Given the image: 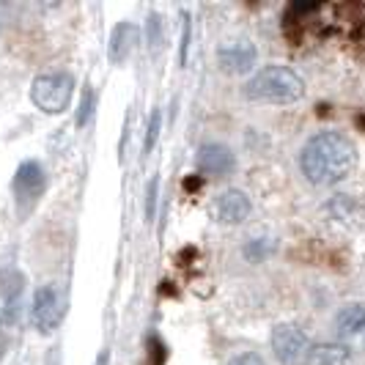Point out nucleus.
Returning a JSON list of instances; mask_svg holds the SVG:
<instances>
[{"instance_id":"nucleus-18","label":"nucleus","mask_w":365,"mask_h":365,"mask_svg":"<svg viewBox=\"0 0 365 365\" xmlns=\"http://www.w3.org/2000/svg\"><path fill=\"white\" fill-rule=\"evenodd\" d=\"M91 102H93V91H86L83 93V102H80V113H77V124L80 127H86V121H88V115H91Z\"/></svg>"},{"instance_id":"nucleus-9","label":"nucleus","mask_w":365,"mask_h":365,"mask_svg":"<svg viewBox=\"0 0 365 365\" xmlns=\"http://www.w3.org/2000/svg\"><path fill=\"white\" fill-rule=\"evenodd\" d=\"M198 170L206 173V176H215V179H222V176H231L237 170V154L222 143H203L198 148Z\"/></svg>"},{"instance_id":"nucleus-5","label":"nucleus","mask_w":365,"mask_h":365,"mask_svg":"<svg viewBox=\"0 0 365 365\" xmlns=\"http://www.w3.org/2000/svg\"><path fill=\"white\" fill-rule=\"evenodd\" d=\"M63 311H66V299H63V292L47 283L36 289L34 294V302H31V322L38 332H53L61 319H63Z\"/></svg>"},{"instance_id":"nucleus-14","label":"nucleus","mask_w":365,"mask_h":365,"mask_svg":"<svg viewBox=\"0 0 365 365\" xmlns=\"http://www.w3.org/2000/svg\"><path fill=\"white\" fill-rule=\"evenodd\" d=\"M354 212H357V203L351 201L349 195H338V198H332L327 203V215L332 220H349L354 217Z\"/></svg>"},{"instance_id":"nucleus-12","label":"nucleus","mask_w":365,"mask_h":365,"mask_svg":"<svg viewBox=\"0 0 365 365\" xmlns=\"http://www.w3.org/2000/svg\"><path fill=\"white\" fill-rule=\"evenodd\" d=\"M305 365H351V351L338 341H327V344H316L308 354Z\"/></svg>"},{"instance_id":"nucleus-3","label":"nucleus","mask_w":365,"mask_h":365,"mask_svg":"<svg viewBox=\"0 0 365 365\" xmlns=\"http://www.w3.org/2000/svg\"><path fill=\"white\" fill-rule=\"evenodd\" d=\"M74 91V80L72 74L66 72H44L38 74L31 86V99L41 113H50L58 115L69 108Z\"/></svg>"},{"instance_id":"nucleus-20","label":"nucleus","mask_w":365,"mask_h":365,"mask_svg":"<svg viewBox=\"0 0 365 365\" xmlns=\"http://www.w3.org/2000/svg\"><path fill=\"white\" fill-rule=\"evenodd\" d=\"M187 50H190V19L184 17V38H182V53H179V61H182V66L187 63Z\"/></svg>"},{"instance_id":"nucleus-6","label":"nucleus","mask_w":365,"mask_h":365,"mask_svg":"<svg viewBox=\"0 0 365 365\" xmlns=\"http://www.w3.org/2000/svg\"><path fill=\"white\" fill-rule=\"evenodd\" d=\"M335 335L349 351H365V302H349L335 313Z\"/></svg>"},{"instance_id":"nucleus-7","label":"nucleus","mask_w":365,"mask_h":365,"mask_svg":"<svg viewBox=\"0 0 365 365\" xmlns=\"http://www.w3.org/2000/svg\"><path fill=\"white\" fill-rule=\"evenodd\" d=\"M217 63L220 69L228 74H247L258 63L256 44L253 41H245V38L225 41L217 50Z\"/></svg>"},{"instance_id":"nucleus-19","label":"nucleus","mask_w":365,"mask_h":365,"mask_svg":"<svg viewBox=\"0 0 365 365\" xmlns=\"http://www.w3.org/2000/svg\"><path fill=\"white\" fill-rule=\"evenodd\" d=\"M228 365H267V363H264V357L258 351H242Z\"/></svg>"},{"instance_id":"nucleus-15","label":"nucleus","mask_w":365,"mask_h":365,"mask_svg":"<svg viewBox=\"0 0 365 365\" xmlns=\"http://www.w3.org/2000/svg\"><path fill=\"white\" fill-rule=\"evenodd\" d=\"M160 129H163V113H160V108H157V110H151V115H148V127H146V143H143V154H151V148L157 146Z\"/></svg>"},{"instance_id":"nucleus-2","label":"nucleus","mask_w":365,"mask_h":365,"mask_svg":"<svg viewBox=\"0 0 365 365\" xmlns=\"http://www.w3.org/2000/svg\"><path fill=\"white\" fill-rule=\"evenodd\" d=\"M308 91L305 80L289 66H267L245 83V96L261 105H294Z\"/></svg>"},{"instance_id":"nucleus-4","label":"nucleus","mask_w":365,"mask_h":365,"mask_svg":"<svg viewBox=\"0 0 365 365\" xmlns=\"http://www.w3.org/2000/svg\"><path fill=\"white\" fill-rule=\"evenodd\" d=\"M272 351L274 360L280 365H305L308 354H311V338L308 332L294 324V322H283L272 329Z\"/></svg>"},{"instance_id":"nucleus-8","label":"nucleus","mask_w":365,"mask_h":365,"mask_svg":"<svg viewBox=\"0 0 365 365\" xmlns=\"http://www.w3.org/2000/svg\"><path fill=\"white\" fill-rule=\"evenodd\" d=\"M14 195H17L19 206L25 209V206H31V203H36L41 195H44V187H47V173H44V168L34 160H28V163H22L17 168V176H14Z\"/></svg>"},{"instance_id":"nucleus-13","label":"nucleus","mask_w":365,"mask_h":365,"mask_svg":"<svg viewBox=\"0 0 365 365\" xmlns=\"http://www.w3.org/2000/svg\"><path fill=\"white\" fill-rule=\"evenodd\" d=\"M274 247H277V242L272 237H253L247 245H245V258L247 261H253V264H261V261H267V258L274 253Z\"/></svg>"},{"instance_id":"nucleus-21","label":"nucleus","mask_w":365,"mask_h":365,"mask_svg":"<svg viewBox=\"0 0 365 365\" xmlns=\"http://www.w3.org/2000/svg\"><path fill=\"white\" fill-rule=\"evenodd\" d=\"M96 365H108V351H102V354L96 357Z\"/></svg>"},{"instance_id":"nucleus-1","label":"nucleus","mask_w":365,"mask_h":365,"mask_svg":"<svg viewBox=\"0 0 365 365\" xmlns=\"http://www.w3.org/2000/svg\"><path fill=\"white\" fill-rule=\"evenodd\" d=\"M357 165V148L344 132H316L299 151V170L313 187H335Z\"/></svg>"},{"instance_id":"nucleus-17","label":"nucleus","mask_w":365,"mask_h":365,"mask_svg":"<svg viewBox=\"0 0 365 365\" xmlns=\"http://www.w3.org/2000/svg\"><path fill=\"white\" fill-rule=\"evenodd\" d=\"M160 38H163V28H160V17H157V14H148V44H151V50H157V44H160Z\"/></svg>"},{"instance_id":"nucleus-16","label":"nucleus","mask_w":365,"mask_h":365,"mask_svg":"<svg viewBox=\"0 0 365 365\" xmlns=\"http://www.w3.org/2000/svg\"><path fill=\"white\" fill-rule=\"evenodd\" d=\"M157 190H160V179L154 176L151 182H148V190H146V220L151 222L154 215H157Z\"/></svg>"},{"instance_id":"nucleus-11","label":"nucleus","mask_w":365,"mask_h":365,"mask_svg":"<svg viewBox=\"0 0 365 365\" xmlns=\"http://www.w3.org/2000/svg\"><path fill=\"white\" fill-rule=\"evenodd\" d=\"M135 44H138V28L132 22H118L110 34L108 58L113 63H124L135 50Z\"/></svg>"},{"instance_id":"nucleus-10","label":"nucleus","mask_w":365,"mask_h":365,"mask_svg":"<svg viewBox=\"0 0 365 365\" xmlns=\"http://www.w3.org/2000/svg\"><path fill=\"white\" fill-rule=\"evenodd\" d=\"M250 212H253V203L247 198V192H242V190L220 192L215 206H212V215L222 225H239V222H245L250 217Z\"/></svg>"}]
</instances>
